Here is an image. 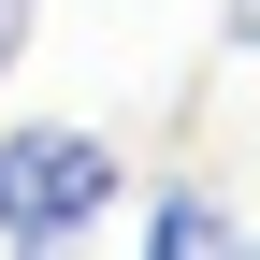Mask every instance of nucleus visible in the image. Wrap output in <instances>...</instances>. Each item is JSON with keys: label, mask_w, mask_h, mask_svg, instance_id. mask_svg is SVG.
<instances>
[{"label": "nucleus", "mask_w": 260, "mask_h": 260, "mask_svg": "<svg viewBox=\"0 0 260 260\" xmlns=\"http://www.w3.org/2000/svg\"><path fill=\"white\" fill-rule=\"evenodd\" d=\"M116 203H130L116 130H87V116H0V246H73Z\"/></svg>", "instance_id": "obj_1"}, {"label": "nucleus", "mask_w": 260, "mask_h": 260, "mask_svg": "<svg viewBox=\"0 0 260 260\" xmlns=\"http://www.w3.org/2000/svg\"><path fill=\"white\" fill-rule=\"evenodd\" d=\"M232 232H246V217L217 203V188H159V203H145V246L159 260H203V246H232Z\"/></svg>", "instance_id": "obj_2"}, {"label": "nucleus", "mask_w": 260, "mask_h": 260, "mask_svg": "<svg viewBox=\"0 0 260 260\" xmlns=\"http://www.w3.org/2000/svg\"><path fill=\"white\" fill-rule=\"evenodd\" d=\"M15 58H29V0H0V73H15Z\"/></svg>", "instance_id": "obj_3"}]
</instances>
